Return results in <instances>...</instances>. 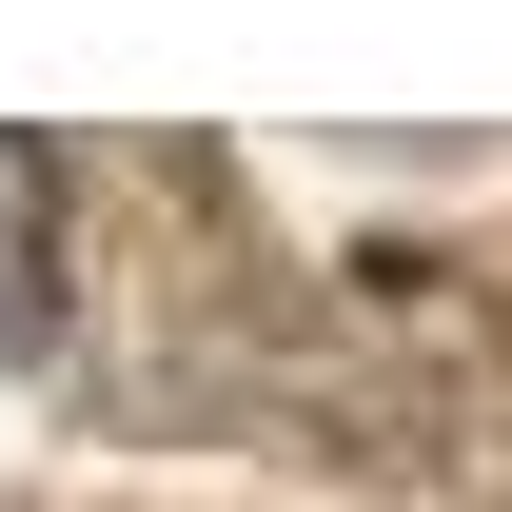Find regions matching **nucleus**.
<instances>
[{
    "mask_svg": "<svg viewBox=\"0 0 512 512\" xmlns=\"http://www.w3.org/2000/svg\"><path fill=\"white\" fill-rule=\"evenodd\" d=\"M40 316H60V158L0 138V355H40Z\"/></svg>",
    "mask_w": 512,
    "mask_h": 512,
    "instance_id": "nucleus-1",
    "label": "nucleus"
}]
</instances>
